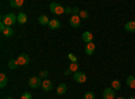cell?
<instances>
[{"label":"cell","mask_w":135,"mask_h":99,"mask_svg":"<svg viewBox=\"0 0 135 99\" xmlns=\"http://www.w3.org/2000/svg\"><path fill=\"white\" fill-rule=\"evenodd\" d=\"M16 21H18V16H16L15 14H12V12L6 14V15H2V23H4L7 27L14 26Z\"/></svg>","instance_id":"obj_1"},{"label":"cell","mask_w":135,"mask_h":99,"mask_svg":"<svg viewBox=\"0 0 135 99\" xmlns=\"http://www.w3.org/2000/svg\"><path fill=\"white\" fill-rule=\"evenodd\" d=\"M42 79L39 78V76H31V78L28 79V86L31 87V89H38V87H42Z\"/></svg>","instance_id":"obj_2"},{"label":"cell","mask_w":135,"mask_h":99,"mask_svg":"<svg viewBox=\"0 0 135 99\" xmlns=\"http://www.w3.org/2000/svg\"><path fill=\"white\" fill-rule=\"evenodd\" d=\"M50 11L54 15H62V12H65V8L60 3H51L50 4Z\"/></svg>","instance_id":"obj_3"},{"label":"cell","mask_w":135,"mask_h":99,"mask_svg":"<svg viewBox=\"0 0 135 99\" xmlns=\"http://www.w3.org/2000/svg\"><path fill=\"white\" fill-rule=\"evenodd\" d=\"M73 80L76 83H85L86 82V75L81 71H77V72L73 74Z\"/></svg>","instance_id":"obj_4"},{"label":"cell","mask_w":135,"mask_h":99,"mask_svg":"<svg viewBox=\"0 0 135 99\" xmlns=\"http://www.w3.org/2000/svg\"><path fill=\"white\" fill-rule=\"evenodd\" d=\"M16 62H18L19 66H27L30 63V56L27 54H20L18 56V59H16Z\"/></svg>","instance_id":"obj_5"},{"label":"cell","mask_w":135,"mask_h":99,"mask_svg":"<svg viewBox=\"0 0 135 99\" xmlns=\"http://www.w3.org/2000/svg\"><path fill=\"white\" fill-rule=\"evenodd\" d=\"M103 98L104 99H116V94H115V90L112 87H108L103 91Z\"/></svg>","instance_id":"obj_6"},{"label":"cell","mask_w":135,"mask_h":99,"mask_svg":"<svg viewBox=\"0 0 135 99\" xmlns=\"http://www.w3.org/2000/svg\"><path fill=\"white\" fill-rule=\"evenodd\" d=\"M69 23H70V26L73 28H78V27H80V24H81V19H80V16H78V15H72Z\"/></svg>","instance_id":"obj_7"},{"label":"cell","mask_w":135,"mask_h":99,"mask_svg":"<svg viewBox=\"0 0 135 99\" xmlns=\"http://www.w3.org/2000/svg\"><path fill=\"white\" fill-rule=\"evenodd\" d=\"M95 50H96V44H95L93 42L88 43V44L85 46V54H86V55H89V56L95 54Z\"/></svg>","instance_id":"obj_8"},{"label":"cell","mask_w":135,"mask_h":99,"mask_svg":"<svg viewBox=\"0 0 135 99\" xmlns=\"http://www.w3.org/2000/svg\"><path fill=\"white\" fill-rule=\"evenodd\" d=\"M51 89H53V82L50 79H45L42 82V90L47 92V91H51Z\"/></svg>","instance_id":"obj_9"},{"label":"cell","mask_w":135,"mask_h":99,"mask_svg":"<svg viewBox=\"0 0 135 99\" xmlns=\"http://www.w3.org/2000/svg\"><path fill=\"white\" fill-rule=\"evenodd\" d=\"M81 38H83V40L86 43H91V42H93V35H92V32H89V31H85L84 34L81 35Z\"/></svg>","instance_id":"obj_10"},{"label":"cell","mask_w":135,"mask_h":99,"mask_svg":"<svg viewBox=\"0 0 135 99\" xmlns=\"http://www.w3.org/2000/svg\"><path fill=\"white\" fill-rule=\"evenodd\" d=\"M49 28L50 30H58V28H61V21L57 20V19H51L50 23H49Z\"/></svg>","instance_id":"obj_11"},{"label":"cell","mask_w":135,"mask_h":99,"mask_svg":"<svg viewBox=\"0 0 135 99\" xmlns=\"http://www.w3.org/2000/svg\"><path fill=\"white\" fill-rule=\"evenodd\" d=\"M7 83H8V78H7V75L4 72L0 74V87L2 89H6L7 87Z\"/></svg>","instance_id":"obj_12"},{"label":"cell","mask_w":135,"mask_h":99,"mask_svg":"<svg viewBox=\"0 0 135 99\" xmlns=\"http://www.w3.org/2000/svg\"><path fill=\"white\" fill-rule=\"evenodd\" d=\"M124 30L127 31V32H135V21L134 20H131V21H127L126 23V26H124Z\"/></svg>","instance_id":"obj_13"},{"label":"cell","mask_w":135,"mask_h":99,"mask_svg":"<svg viewBox=\"0 0 135 99\" xmlns=\"http://www.w3.org/2000/svg\"><path fill=\"white\" fill-rule=\"evenodd\" d=\"M23 0H9V7L12 8H20L22 5H23Z\"/></svg>","instance_id":"obj_14"},{"label":"cell","mask_w":135,"mask_h":99,"mask_svg":"<svg viewBox=\"0 0 135 99\" xmlns=\"http://www.w3.org/2000/svg\"><path fill=\"white\" fill-rule=\"evenodd\" d=\"M38 21H39V24H42V26H49L50 19H49L46 15H41V16L38 18Z\"/></svg>","instance_id":"obj_15"},{"label":"cell","mask_w":135,"mask_h":99,"mask_svg":"<svg viewBox=\"0 0 135 99\" xmlns=\"http://www.w3.org/2000/svg\"><path fill=\"white\" fill-rule=\"evenodd\" d=\"M27 21V15L25 14V12H20L19 15H18V23L19 24H25Z\"/></svg>","instance_id":"obj_16"},{"label":"cell","mask_w":135,"mask_h":99,"mask_svg":"<svg viewBox=\"0 0 135 99\" xmlns=\"http://www.w3.org/2000/svg\"><path fill=\"white\" fill-rule=\"evenodd\" d=\"M66 90H68L66 84H65V83H61V84L57 87V94H58V95H64V94L66 92Z\"/></svg>","instance_id":"obj_17"},{"label":"cell","mask_w":135,"mask_h":99,"mask_svg":"<svg viewBox=\"0 0 135 99\" xmlns=\"http://www.w3.org/2000/svg\"><path fill=\"white\" fill-rule=\"evenodd\" d=\"M127 86H130L131 89H135V76L134 75L127 76Z\"/></svg>","instance_id":"obj_18"},{"label":"cell","mask_w":135,"mask_h":99,"mask_svg":"<svg viewBox=\"0 0 135 99\" xmlns=\"http://www.w3.org/2000/svg\"><path fill=\"white\" fill-rule=\"evenodd\" d=\"M18 62H16V59H11L9 62H8V68H11V70H16L18 68Z\"/></svg>","instance_id":"obj_19"},{"label":"cell","mask_w":135,"mask_h":99,"mask_svg":"<svg viewBox=\"0 0 135 99\" xmlns=\"http://www.w3.org/2000/svg\"><path fill=\"white\" fill-rule=\"evenodd\" d=\"M3 35H4L6 38H9V36H12V35H14V30L11 28V27H7V28H6V31L3 32Z\"/></svg>","instance_id":"obj_20"},{"label":"cell","mask_w":135,"mask_h":99,"mask_svg":"<svg viewBox=\"0 0 135 99\" xmlns=\"http://www.w3.org/2000/svg\"><path fill=\"white\" fill-rule=\"evenodd\" d=\"M111 86H112V89L116 90V91H118V90H120V87H122L119 80H112V82H111Z\"/></svg>","instance_id":"obj_21"},{"label":"cell","mask_w":135,"mask_h":99,"mask_svg":"<svg viewBox=\"0 0 135 99\" xmlns=\"http://www.w3.org/2000/svg\"><path fill=\"white\" fill-rule=\"evenodd\" d=\"M69 70H70L73 74H74V72H77V71H78V64H77V63H70Z\"/></svg>","instance_id":"obj_22"},{"label":"cell","mask_w":135,"mask_h":99,"mask_svg":"<svg viewBox=\"0 0 135 99\" xmlns=\"http://www.w3.org/2000/svg\"><path fill=\"white\" fill-rule=\"evenodd\" d=\"M95 98L96 96H95V94L92 91H88V92L84 94V99H95Z\"/></svg>","instance_id":"obj_23"},{"label":"cell","mask_w":135,"mask_h":99,"mask_svg":"<svg viewBox=\"0 0 135 99\" xmlns=\"http://www.w3.org/2000/svg\"><path fill=\"white\" fill-rule=\"evenodd\" d=\"M78 16H80V19H88V16H89V14L86 12V11H80V14H78Z\"/></svg>","instance_id":"obj_24"},{"label":"cell","mask_w":135,"mask_h":99,"mask_svg":"<svg viewBox=\"0 0 135 99\" xmlns=\"http://www.w3.org/2000/svg\"><path fill=\"white\" fill-rule=\"evenodd\" d=\"M47 75H49V72H47L46 70H43V71H41V72H39V78L45 80V79L47 78Z\"/></svg>","instance_id":"obj_25"},{"label":"cell","mask_w":135,"mask_h":99,"mask_svg":"<svg viewBox=\"0 0 135 99\" xmlns=\"http://www.w3.org/2000/svg\"><path fill=\"white\" fill-rule=\"evenodd\" d=\"M68 58H69V60H70L72 63H77V56H76V55L69 54V55H68Z\"/></svg>","instance_id":"obj_26"},{"label":"cell","mask_w":135,"mask_h":99,"mask_svg":"<svg viewBox=\"0 0 135 99\" xmlns=\"http://www.w3.org/2000/svg\"><path fill=\"white\" fill-rule=\"evenodd\" d=\"M20 99H32V95L30 92H23V95L20 96Z\"/></svg>","instance_id":"obj_27"},{"label":"cell","mask_w":135,"mask_h":99,"mask_svg":"<svg viewBox=\"0 0 135 99\" xmlns=\"http://www.w3.org/2000/svg\"><path fill=\"white\" fill-rule=\"evenodd\" d=\"M65 14H68V15H73V8L66 7V8H65Z\"/></svg>","instance_id":"obj_28"},{"label":"cell","mask_w":135,"mask_h":99,"mask_svg":"<svg viewBox=\"0 0 135 99\" xmlns=\"http://www.w3.org/2000/svg\"><path fill=\"white\" fill-rule=\"evenodd\" d=\"M80 11H81V9H78L77 7H74V8H73V15H78V14H80Z\"/></svg>","instance_id":"obj_29"},{"label":"cell","mask_w":135,"mask_h":99,"mask_svg":"<svg viewBox=\"0 0 135 99\" xmlns=\"http://www.w3.org/2000/svg\"><path fill=\"white\" fill-rule=\"evenodd\" d=\"M72 74H73V72H72V71H70L69 68H68V70H66V71L64 72V75H65V76H69V75H72Z\"/></svg>","instance_id":"obj_30"},{"label":"cell","mask_w":135,"mask_h":99,"mask_svg":"<svg viewBox=\"0 0 135 99\" xmlns=\"http://www.w3.org/2000/svg\"><path fill=\"white\" fill-rule=\"evenodd\" d=\"M122 99H128V98H126V96H122Z\"/></svg>","instance_id":"obj_31"},{"label":"cell","mask_w":135,"mask_h":99,"mask_svg":"<svg viewBox=\"0 0 135 99\" xmlns=\"http://www.w3.org/2000/svg\"><path fill=\"white\" fill-rule=\"evenodd\" d=\"M128 99H135V96H131V98H128Z\"/></svg>","instance_id":"obj_32"},{"label":"cell","mask_w":135,"mask_h":99,"mask_svg":"<svg viewBox=\"0 0 135 99\" xmlns=\"http://www.w3.org/2000/svg\"><path fill=\"white\" fill-rule=\"evenodd\" d=\"M6 99H14V98H6Z\"/></svg>","instance_id":"obj_33"},{"label":"cell","mask_w":135,"mask_h":99,"mask_svg":"<svg viewBox=\"0 0 135 99\" xmlns=\"http://www.w3.org/2000/svg\"><path fill=\"white\" fill-rule=\"evenodd\" d=\"M116 99H122V98H116Z\"/></svg>","instance_id":"obj_34"}]
</instances>
